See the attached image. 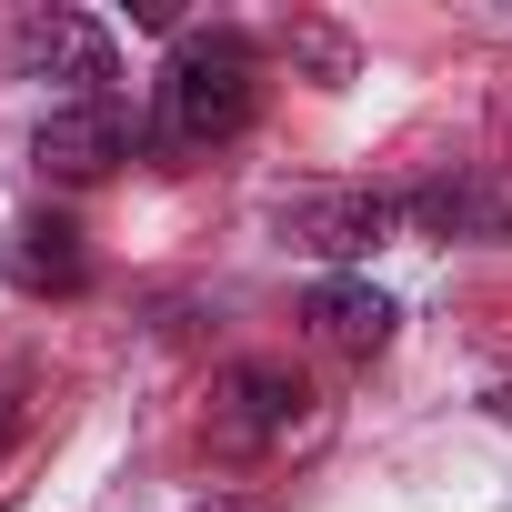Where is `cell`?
<instances>
[{"instance_id":"8992f818","label":"cell","mask_w":512,"mask_h":512,"mask_svg":"<svg viewBox=\"0 0 512 512\" xmlns=\"http://www.w3.org/2000/svg\"><path fill=\"white\" fill-rule=\"evenodd\" d=\"M302 322H312V342L342 352V362H372V352L392 342V302H382L372 282H322V292L302 302Z\"/></svg>"},{"instance_id":"52a82bcc","label":"cell","mask_w":512,"mask_h":512,"mask_svg":"<svg viewBox=\"0 0 512 512\" xmlns=\"http://www.w3.org/2000/svg\"><path fill=\"white\" fill-rule=\"evenodd\" d=\"M292 221L312 231V251H362V241H382L392 201H302Z\"/></svg>"},{"instance_id":"5b68a950","label":"cell","mask_w":512,"mask_h":512,"mask_svg":"<svg viewBox=\"0 0 512 512\" xmlns=\"http://www.w3.org/2000/svg\"><path fill=\"white\" fill-rule=\"evenodd\" d=\"M21 71H61L71 101H111V41L81 21V11H51V21H21Z\"/></svg>"},{"instance_id":"277c9868","label":"cell","mask_w":512,"mask_h":512,"mask_svg":"<svg viewBox=\"0 0 512 512\" xmlns=\"http://www.w3.org/2000/svg\"><path fill=\"white\" fill-rule=\"evenodd\" d=\"M31 161H41L51 181H111V171L131 161V121H121V101H61V111L31 131Z\"/></svg>"},{"instance_id":"9c48e42d","label":"cell","mask_w":512,"mask_h":512,"mask_svg":"<svg viewBox=\"0 0 512 512\" xmlns=\"http://www.w3.org/2000/svg\"><path fill=\"white\" fill-rule=\"evenodd\" d=\"M201 512H272V502H201Z\"/></svg>"},{"instance_id":"6da1fadb","label":"cell","mask_w":512,"mask_h":512,"mask_svg":"<svg viewBox=\"0 0 512 512\" xmlns=\"http://www.w3.org/2000/svg\"><path fill=\"white\" fill-rule=\"evenodd\" d=\"M251 111H262V51L241 31H191L161 61V141L171 151H221L251 131Z\"/></svg>"},{"instance_id":"3957f363","label":"cell","mask_w":512,"mask_h":512,"mask_svg":"<svg viewBox=\"0 0 512 512\" xmlns=\"http://www.w3.org/2000/svg\"><path fill=\"white\" fill-rule=\"evenodd\" d=\"M0 272H11V292H31V302H71L91 282V241L61 211H21L0 231Z\"/></svg>"},{"instance_id":"ba28073f","label":"cell","mask_w":512,"mask_h":512,"mask_svg":"<svg viewBox=\"0 0 512 512\" xmlns=\"http://www.w3.org/2000/svg\"><path fill=\"white\" fill-rule=\"evenodd\" d=\"M21 412H31V382H21V372H0V452H11V432H21Z\"/></svg>"},{"instance_id":"7a4b0ae2","label":"cell","mask_w":512,"mask_h":512,"mask_svg":"<svg viewBox=\"0 0 512 512\" xmlns=\"http://www.w3.org/2000/svg\"><path fill=\"white\" fill-rule=\"evenodd\" d=\"M302 422H312V382L292 362H231L221 392H211V452H231V462L292 442Z\"/></svg>"}]
</instances>
